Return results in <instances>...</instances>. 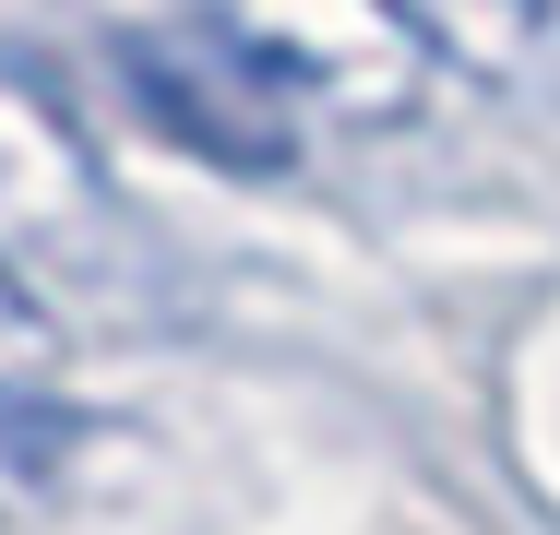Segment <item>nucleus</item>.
I'll list each match as a JSON object with an SVG mask.
<instances>
[{"label":"nucleus","instance_id":"nucleus-2","mask_svg":"<svg viewBox=\"0 0 560 535\" xmlns=\"http://www.w3.org/2000/svg\"><path fill=\"white\" fill-rule=\"evenodd\" d=\"M119 84H131V107H143L167 143L215 155V167H238V179H275V167H299V119L262 96V84L226 60V48L191 24V12L119 24Z\"/></svg>","mask_w":560,"mask_h":535},{"label":"nucleus","instance_id":"nucleus-4","mask_svg":"<svg viewBox=\"0 0 560 535\" xmlns=\"http://www.w3.org/2000/svg\"><path fill=\"white\" fill-rule=\"evenodd\" d=\"M48 369H60V321H48V298H36L12 262H0V405H36Z\"/></svg>","mask_w":560,"mask_h":535},{"label":"nucleus","instance_id":"nucleus-3","mask_svg":"<svg viewBox=\"0 0 560 535\" xmlns=\"http://www.w3.org/2000/svg\"><path fill=\"white\" fill-rule=\"evenodd\" d=\"M96 226H108V191H96L72 107L48 96V72H24L0 48V262L12 250H84Z\"/></svg>","mask_w":560,"mask_h":535},{"label":"nucleus","instance_id":"nucleus-1","mask_svg":"<svg viewBox=\"0 0 560 535\" xmlns=\"http://www.w3.org/2000/svg\"><path fill=\"white\" fill-rule=\"evenodd\" d=\"M287 119H406L430 84V24L406 0H179Z\"/></svg>","mask_w":560,"mask_h":535}]
</instances>
